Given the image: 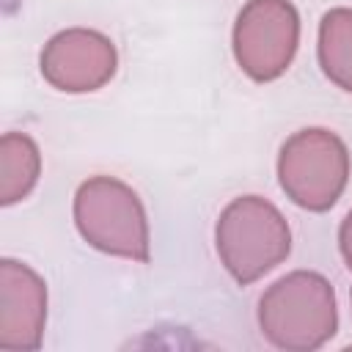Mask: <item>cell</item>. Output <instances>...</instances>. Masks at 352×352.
Listing matches in <instances>:
<instances>
[{
  "label": "cell",
  "mask_w": 352,
  "mask_h": 352,
  "mask_svg": "<svg viewBox=\"0 0 352 352\" xmlns=\"http://www.w3.org/2000/svg\"><path fill=\"white\" fill-rule=\"evenodd\" d=\"M258 327L278 349L311 352L324 346L338 330L333 283L311 270L278 278L258 300Z\"/></svg>",
  "instance_id": "6da1fadb"
},
{
  "label": "cell",
  "mask_w": 352,
  "mask_h": 352,
  "mask_svg": "<svg viewBox=\"0 0 352 352\" xmlns=\"http://www.w3.org/2000/svg\"><path fill=\"white\" fill-rule=\"evenodd\" d=\"M214 245L226 272L248 286L286 261L292 231L275 204L261 195H239L220 212Z\"/></svg>",
  "instance_id": "7a4b0ae2"
},
{
  "label": "cell",
  "mask_w": 352,
  "mask_h": 352,
  "mask_svg": "<svg viewBox=\"0 0 352 352\" xmlns=\"http://www.w3.org/2000/svg\"><path fill=\"white\" fill-rule=\"evenodd\" d=\"M74 226L80 236L110 256L148 261L151 234L140 195L116 176H91L74 195Z\"/></svg>",
  "instance_id": "3957f363"
},
{
  "label": "cell",
  "mask_w": 352,
  "mask_h": 352,
  "mask_svg": "<svg viewBox=\"0 0 352 352\" xmlns=\"http://www.w3.org/2000/svg\"><path fill=\"white\" fill-rule=\"evenodd\" d=\"M278 182L292 204L327 212L349 182L346 143L322 126H305L286 138L278 154Z\"/></svg>",
  "instance_id": "277c9868"
},
{
  "label": "cell",
  "mask_w": 352,
  "mask_h": 352,
  "mask_svg": "<svg viewBox=\"0 0 352 352\" xmlns=\"http://www.w3.org/2000/svg\"><path fill=\"white\" fill-rule=\"evenodd\" d=\"M234 58L256 80H278L300 44V14L289 0H248L234 22Z\"/></svg>",
  "instance_id": "5b68a950"
},
{
  "label": "cell",
  "mask_w": 352,
  "mask_h": 352,
  "mask_svg": "<svg viewBox=\"0 0 352 352\" xmlns=\"http://www.w3.org/2000/svg\"><path fill=\"white\" fill-rule=\"evenodd\" d=\"M116 44L91 28H69L55 33L38 58L41 77L66 94H88L107 85L116 74Z\"/></svg>",
  "instance_id": "8992f818"
},
{
  "label": "cell",
  "mask_w": 352,
  "mask_h": 352,
  "mask_svg": "<svg viewBox=\"0 0 352 352\" xmlns=\"http://www.w3.org/2000/svg\"><path fill=\"white\" fill-rule=\"evenodd\" d=\"M47 322V283L22 261H0V346L38 349Z\"/></svg>",
  "instance_id": "52a82bcc"
},
{
  "label": "cell",
  "mask_w": 352,
  "mask_h": 352,
  "mask_svg": "<svg viewBox=\"0 0 352 352\" xmlns=\"http://www.w3.org/2000/svg\"><path fill=\"white\" fill-rule=\"evenodd\" d=\"M41 176V151L25 132H6L0 140V204L11 206L30 195Z\"/></svg>",
  "instance_id": "ba28073f"
},
{
  "label": "cell",
  "mask_w": 352,
  "mask_h": 352,
  "mask_svg": "<svg viewBox=\"0 0 352 352\" xmlns=\"http://www.w3.org/2000/svg\"><path fill=\"white\" fill-rule=\"evenodd\" d=\"M316 52L324 77L352 94V8H330L322 16Z\"/></svg>",
  "instance_id": "9c48e42d"
},
{
  "label": "cell",
  "mask_w": 352,
  "mask_h": 352,
  "mask_svg": "<svg viewBox=\"0 0 352 352\" xmlns=\"http://www.w3.org/2000/svg\"><path fill=\"white\" fill-rule=\"evenodd\" d=\"M338 250H341L344 264L352 270V209L341 220V228H338Z\"/></svg>",
  "instance_id": "30bf717a"
}]
</instances>
